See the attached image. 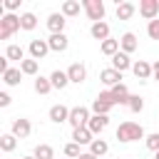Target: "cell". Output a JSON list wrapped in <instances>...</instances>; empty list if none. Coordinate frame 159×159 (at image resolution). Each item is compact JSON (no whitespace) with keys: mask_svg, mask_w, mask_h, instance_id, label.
Wrapping results in <instances>:
<instances>
[{"mask_svg":"<svg viewBox=\"0 0 159 159\" xmlns=\"http://www.w3.org/2000/svg\"><path fill=\"white\" fill-rule=\"evenodd\" d=\"M32 157H35V159H55V149H52L50 144H37Z\"/></svg>","mask_w":159,"mask_h":159,"instance_id":"cell-25","label":"cell"},{"mask_svg":"<svg viewBox=\"0 0 159 159\" xmlns=\"http://www.w3.org/2000/svg\"><path fill=\"white\" fill-rule=\"evenodd\" d=\"M47 52H50L47 40H32V42H30V55H32V60H42Z\"/></svg>","mask_w":159,"mask_h":159,"instance_id":"cell-11","label":"cell"},{"mask_svg":"<svg viewBox=\"0 0 159 159\" xmlns=\"http://www.w3.org/2000/svg\"><path fill=\"white\" fill-rule=\"evenodd\" d=\"M139 15L147 17L149 22L157 20V15H159V0H142L139 2Z\"/></svg>","mask_w":159,"mask_h":159,"instance_id":"cell-6","label":"cell"},{"mask_svg":"<svg viewBox=\"0 0 159 159\" xmlns=\"http://www.w3.org/2000/svg\"><path fill=\"white\" fill-rule=\"evenodd\" d=\"M89 35L94 37V40H109V25L107 22H92V30H89Z\"/></svg>","mask_w":159,"mask_h":159,"instance_id":"cell-16","label":"cell"},{"mask_svg":"<svg viewBox=\"0 0 159 159\" xmlns=\"http://www.w3.org/2000/svg\"><path fill=\"white\" fill-rule=\"evenodd\" d=\"M99 80H102V82L112 89V87L122 84V82H119V80H122V72H117L114 67H107V70H102V72H99Z\"/></svg>","mask_w":159,"mask_h":159,"instance_id":"cell-9","label":"cell"},{"mask_svg":"<svg viewBox=\"0 0 159 159\" xmlns=\"http://www.w3.org/2000/svg\"><path fill=\"white\" fill-rule=\"evenodd\" d=\"M17 30H22L20 27V17H15V15H2L0 17V40H10Z\"/></svg>","mask_w":159,"mask_h":159,"instance_id":"cell-2","label":"cell"},{"mask_svg":"<svg viewBox=\"0 0 159 159\" xmlns=\"http://www.w3.org/2000/svg\"><path fill=\"white\" fill-rule=\"evenodd\" d=\"M50 82H52V87H55V89H65V87H67V82H70V77H67V72L55 70V72L50 75Z\"/></svg>","mask_w":159,"mask_h":159,"instance_id":"cell-21","label":"cell"},{"mask_svg":"<svg viewBox=\"0 0 159 159\" xmlns=\"http://www.w3.org/2000/svg\"><path fill=\"white\" fill-rule=\"evenodd\" d=\"M67 119H70V109H67V107H62V104L50 107V122L60 124V122H67Z\"/></svg>","mask_w":159,"mask_h":159,"instance_id":"cell-15","label":"cell"},{"mask_svg":"<svg viewBox=\"0 0 159 159\" xmlns=\"http://www.w3.org/2000/svg\"><path fill=\"white\" fill-rule=\"evenodd\" d=\"M132 72H134L139 80H149V77H152V65H149L147 60H139V62L132 65Z\"/></svg>","mask_w":159,"mask_h":159,"instance_id":"cell-18","label":"cell"},{"mask_svg":"<svg viewBox=\"0 0 159 159\" xmlns=\"http://www.w3.org/2000/svg\"><path fill=\"white\" fill-rule=\"evenodd\" d=\"M20 70H22V75H37V60H22L20 62Z\"/></svg>","mask_w":159,"mask_h":159,"instance_id":"cell-32","label":"cell"},{"mask_svg":"<svg viewBox=\"0 0 159 159\" xmlns=\"http://www.w3.org/2000/svg\"><path fill=\"white\" fill-rule=\"evenodd\" d=\"M10 102H12V99H10V94H7V92H0V107H7Z\"/></svg>","mask_w":159,"mask_h":159,"instance_id":"cell-38","label":"cell"},{"mask_svg":"<svg viewBox=\"0 0 159 159\" xmlns=\"http://www.w3.org/2000/svg\"><path fill=\"white\" fill-rule=\"evenodd\" d=\"M20 27H22V30H35V27H37V17H35L32 12H22V15H20Z\"/></svg>","mask_w":159,"mask_h":159,"instance_id":"cell-28","label":"cell"},{"mask_svg":"<svg viewBox=\"0 0 159 159\" xmlns=\"http://www.w3.org/2000/svg\"><path fill=\"white\" fill-rule=\"evenodd\" d=\"M107 149H109V144H107L104 139H94V142L89 144V152H92L94 157H102V154H107Z\"/></svg>","mask_w":159,"mask_h":159,"instance_id":"cell-31","label":"cell"},{"mask_svg":"<svg viewBox=\"0 0 159 159\" xmlns=\"http://www.w3.org/2000/svg\"><path fill=\"white\" fill-rule=\"evenodd\" d=\"M142 137H144V129L137 122H122L117 127V139L119 142H139Z\"/></svg>","mask_w":159,"mask_h":159,"instance_id":"cell-1","label":"cell"},{"mask_svg":"<svg viewBox=\"0 0 159 159\" xmlns=\"http://www.w3.org/2000/svg\"><path fill=\"white\" fill-rule=\"evenodd\" d=\"M50 89H52L50 77H37V80H35V92H37V94H47Z\"/></svg>","mask_w":159,"mask_h":159,"instance_id":"cell-30","label":"cell"},{"mask_svg":"<svg viewBox=\"0 0 159 159\" xmlns=\"http://www.w3.org/2000/svg\"><path fill=\"white\" fill-rule=\"evenodd\" d=\"M99 50H102V55H107V57H114L117 52H119V40H104L102 45H99Z\"/></svg>","mask_w":159,"mask_h":159,"instance_id":"cell-22","label":"cell"},{"mask_svg":"<svg viewBox=\"0 0 159 159\" xmlns=\"http://www.w3.org/2000/svg\"><path fill=\"white\" fill-rule=\"evenodd\" d=\"M119 47H122V52H124V55L134 52V50H137V35H134V32H124V35H122V40H119Z\"/></svg>","mask_w":159,"mask_h":159,"instance_id":"cell-17","label":"cell"},{"mask_svg":"<svg viewBox=\"0 0 159 159\" xmlns=\"http://www.w3.org/2000/svg\"><path fill=\"white\" fill-rule=\"evenodd\" d=\"M112 67H114L117 72H124V70H129V67H132V62H129V55H124V52H117V55L112 57Z\"/></svg>","mask_w":159,"mask_h":159,"instance_id":"cell-20","label":"cell"},{"mask_svg":"<svg viewBox=\"0 0 159 159\" xmlns=\"http://www.w3.org/2000/svg\"><path fill=\"white\" fill-rule=\"evenodd\" d=\"M107 122H109V117H104V114H92V119H89L87 129H89L92 134H102V132H104V127H107Z\"/></svg>","mask_w":159,"mask_h":159,"instance_id":"cell-13","label":"cell"},{"mask_svg":"<svg viewBox=\"0 0 159 159\" xmlns=\"http://www.w3.org/2000/svg\"><path fill=\"white\" fill-rule=\"evenodd\" d=\"M15 147H17V137H15L12 132H10V134H2V137H0V149H2V152H12Z\"/></svg>","mask_w":159,"mask_h":159,"instance_id":"cell-27","label":"cell"},{"mask_svg":"<svg viewBox=\"0 0 159 159\" xmlns=\"http://www.w3.org/2000/svg\"><path fill=\"white\" fill-rule=\"evenodd\" d=\"M22 159H35V157H22Z\"/></svg>","mask_w":159,"mask_h":159,"instance_id":"cell-42","label":"cell"},{"mask_svg":"<svg viewBox=\"0 0 159 159\" xmlns=\"http://www.w3.org/2000/svg\"><path fill=\"white\" fill-rule=\"evenodd\" d=\"M20 7V0H5V10H17Z\"/></svg>","mask_w":159,"mask_h":159,"instance_id":"cell-37","label":"cell"},{"mask_svg":"<svg viewBox=\"0 0 159 159\" xmlns=\"http://www.w3.org/2000/svg\"><path fill=\"white\" fill-rule=\"evenodd\" d=\"M67 77H70V82H75V84H82V82L87 80V67H84L82 62H72V65L67 67Z\"/></svg>","mask_w":159,"mask_h":159,"instance_id":"cell-7","label":"cell"},{"mask_svg":"<svg viewBox=\"0 0 159 159\" xmlns=\"http://www.w3.org/2000/svg\"><path fill=\"white\" fill-rule=\"evenodd\" d=\"M154 159H159V152H157V154H154Z\"/></svg>","mask_w":159,"mask_h":159,"instance_id":"cell-41","label":"cell"},{"mask_svg":"<svg viewBox=\"0 0 159 159\" xmlns=\"http://www.w3.org/2000/svg\"><path fill=\"white\" fill-rule=\"evenodd\" d=\"M47 45H50V50L62 52V50H67V35H65V32H60V35H50Z\"/></svg>","mask_w":159,"mask_h":159,"instance_id":"cell-19","label":"cell"},{"mask_svg":"<svg viewBox=\"0 0 159 159\" xmlns=\"http://www.w3.org/2000/svg\"><path fill=\"white\" fill-rule=\"evenodd\" d=\"M134 12H137V7H134L132 2H119V5H117V17H119V20H129Z\"/></svg>","mask_w":159,"mask_h":159,"instance_id":"cell-24","label":"cell"},{"mask_svg":"<svg viewBox=\"0 0 159 159\" xmlns=\"http://www.w3.org/2000/svg\"><path fill=\"white\" fill-rule=\"evenodd\" d=\"M5 57H7V60H17V62H22V60H25V50H22L20 45H10V47L5 50Z\"/></svg>","mask_w":159,"mask_h":159,"instance_id":"cell-29","label":"cell"},{"mask_svg":"<svg viewBox=\"0 0 159 159\" xmlns=\"http://www.w3.org/2000/svg\"><path fill=\"white\" fill-rule=\"evenodd\" d=\"M152 75H154V77H157V80H159V60H157V62H154V65H152Z\"/></svg>","mask_w":159,"mask_h":159,"instance_id":"cell-39","label":"cell"},{"mask_svg":"<svg viewBox=\"0 0 159 159\" xmlns=\"http://www.w3.org/2000/svg\"><path fill=\"white\" fill-rule=\"evenodd\" d=\"M127 107H129L132 112H142V109H144V99H142V97H134V94H132V97H129V104H127Z\"/></svg>","mask_w":159,"mask_h":159,"instance_id":"cell-34","label":"cell"},{"mask_svg":"<svg viewBox=\"0 0 159 159\" xmlns=\"http://www.w3.org/2000/svg\"><path fill=\"white\" fill-rule=\"evenodd\" d=\"M72 142H77L80 147H82V144H92V142H94V134H92L87 127H80V129H72Z\"/></svg>","mask_w":159,"mask_h":159,"instance_id":"cell-14","label":"cell"},{"mask_svg":"<svg viewBox=\"0 0 159 159\" xmlns=\"http://www.w3.org/2000/svg\"><path fill=\"white\" fill-rule=\"evenodd\" d=\"M20 77H22V70H7L5 75H2V82L5 84H10V87H15V84H20Z\"/></svg>","mask_w":159,"mask_h":159,"instance_id":"cell-26","label":"cell"},{"mask_svg":"<svg viewBox=\"0 0 159 159\" xmlns=\"http://www.w3.org/2000/svg\"><path fill=\"white\" fill-rule=\"evenodd\" d=\"M144 142H147V149H152L154 154L159 152V134H149V137H147Z\"/></svg>","mask_w":159,"mask_h":159,"instance_id":"cell-35","label":"cell"},{"mask_svg":"<svg viewBox=\"0 0 159 159\" xmlns=\"http://www.w3.org/2000/svg\"><path fill=\"white\" fill-rule=\"evenodd\" d=\"M114 107V102H112V94H109V89H104V92H99L97 97H94V102H92V109H94V114H109V109Z\"/></svg>","mask_w":159,"mask_h":159,"instance_id":"cell-3","label":"cell"},{"mask_svg":"<svg viewBox=\"0 0 159 159\" xmlns=\"http://www.w3.org/2000/svg\"><path fill=\"white\" fill-rule=\"evenodd\" d=\"M65 157H70V159H80V157H82V152H80V144H77V142H70V144H65Z\"/></svg>","mask_w":159,"mask_h":159,"instance_id":"cell-33","label":"cell"},{"mask_svg":"<svg viewBox=\"0 0 159 159\" xmlns=\"http://www.w3.org/2000/svg\"><path fill=\"white\" fill-rule=\"evenodd\" d=\"M60 12H62L65 17H75V15H80V2H77V0H65Z\"/></svg>","mask_w":159,"mask_h":159,"instance_id":"cell-23","label":"cell"},{"mask_svg":"<svg viewBox=\"0 0 159 159\" xmlns=\"http://www.w3.org/2000/svg\"><path fill=\"white\" fill-rule=\"evenodd\" d=\"M65 15L62 12H52L50 17H47V30L52 32V35H60V32H65Z\"/></svg>","mask_w":159,"mask_h":159,"instance_id":"cell-8","label":"cell"},{"mask_svg":"<svg viewBox=\"0 0 159 159\" xmlns=\"http://www.w3.org/2000/svg\"><path fill=\"white\" fill-rule=\"evenodd\" d=\"M84 12L94 22H104V5L99 0H84Z\"/></svg>","mask_w":159,"mask_h":159,"instance_id":"cell-5","label":"cell"},{"mask_svg":"<svg viewBox=\"0 0 159 159\" xmlns=\"http://www.w3.org/2000/svg\"><path fill=\"white\" fill-rule=\"evenodd\" d=\"M109 94H112V102L114 104H129V89L124 87V84H117V87H112L109 89Z\"/></svg>","mask_w":159,"mask_h":159,"instance_id":"cell-12","label":"cell"},{"mask_svg":"<svg viewBox=\"0 0 159 159\" xmlns=\"http://www.w3.org/2000/svg\"><path fill=\"white\" fill-rule=\"evenodd\" d=\"M30 132H32V124H30V119H25V117H17V119L12 122V134H15V137L25 139Z\"/></svg>","mask_w":159,"mask_h":159,"instance_id":"cell-10","label":"cell"},{"mask_svg":"<svg viewBox=\"0 0 159 159\" xmlns=\"http://www.w3.org/2000/svg\"><path fill=\"white\" fill-rule=\"evenodd\" d=\"M89 109L87 107H75V109H70V124H72V129H80V127H87L89 124Z\"/></svg>","mask_w":159,"mask_h":159,"instance_id":"cell-4","label":"cell"},{"mask_svg":"<svg viewBox=\"0 0 159 159\" xmlns=\"http://www.w3.org/2000/svg\"><path fill=\"white\" fill-rule=\"evenodd\" d=\"M147 35H149L152 40H159V20H152V22L147 25Z\"/></svg>","mask_w":159,"mask_h":159,"instance_id":"cell-36","label":"cell"},{"mask_svg":"<svg viewBox=\"0 0 159 159\" xmlns=\"http://www.w3.org/2000/svg\"><path fill=\"white\" fill-rule=\"evenodd\" d=\"M80 159H97V157H94V154H92V152H87V154H82V157H80Z\"/></svg>","mask_w":159,"mask_h":159,"instance_id":"cell-40","label":"cell"}]
</instances>
